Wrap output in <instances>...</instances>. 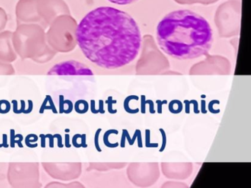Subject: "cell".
Here are the masks:
<instances>
[{"label": "cell", "mask_w": 251, "mask_h": 188, "mask_svg": "<svg viewBox=\"0 0 251 188\" xmlns=\"http://www.w3.org/2000/svg\"><path fill=\"white\" fill-rule=\"evenodd\" d=\"M108 2L120 5H127L137 2L138 0H108Z\"/></svg>", "instance_id": "4"}, {"label": "cell", "mask_w": 251, "mask_h": 188, "mask_svg": "<svg viewBox=\"0 0 251 188\" xmlns=\"http://www.w3.org/2000/svg\"><path fill=\"white\" fill-rule=\"evenodd\" d=\"M156 40L164 54L175 59L191 60L208 54L213 30L204 17L190 10L172 11L156 27Z\"/></svg>", "instance_id": "2"}, {"label": "cell", "mask_w": 251, "mask_h": 188, "mask_svg": "<svg viewBox=\"0 0 251 188\" xmlns=\"http://www.w3.org/2000/svg\"><path fill=\"white\" fill-rule=\"evenodd\" d=\"M77 45L92 64L113 70L131 64L142 48L140 28L134 19L112 7L88 13L75 33Z\"/></svg>", "instance_id": "1"}, {"label": "cell", "mask_w": 251, "mask_h": 188, "mask_svg": "<svg viewBox=\"0 0 251 188\" xmlns=\"http://www.w3.org/2000/svg\"><path fill=\"white\" fill-rule=\"evenodd\" d=\"M49 76H94L93 72L86 64L75 61H65L54 66L49 73Z\"/></svg>", "instance_id": "3"}]
</instances>
